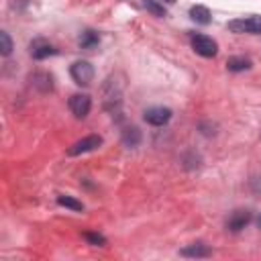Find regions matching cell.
I'll return each instance as SVG.
<instances>
[{
	"label": "cell",
	"mask_w": 261,
	"mask_h": 261,
	"mask_svg": "<svg viewBox=\"0 0 261 261\" xmlns=\"http://www.w3.org/2000/svg\"><path fill=\"white\" fill-rule=\"evenodd\" d=\"M69 73H71L73 82L80 84V86H90L92 80H94V67H92V63L86 61V59L73 61V65L69 67Z\"/></svg>",
	"instance_id": "7a4b0ae2"
},
{
	"label": "cell",
	"mask_w": 261,
	"mask_h": 261,
	"mask_svg": "<svg viewBox=\"0 0 261 261\" xmlns=\"http://www.w3.org/2000/svg\"><path fill=\"white\" fill-rule=\"evenodd\" d=\"M84 239H86L90 245H96V247H104V245H106V239H104L100 232H84Z\"/></svg>",
	"instance_id": "ac0fdd59"
},
{
	"label": "cell",
	"mask_w": 261,
	"mask_h": 261,
	"mask_svg": "<svg viewBox=\"0 0 261 261\" xmlns=\"http://www.w3.org/2000/svg\"><path fill=\"white\" fill-rule=\"evenodd\" d=\"M192 49L202 57H214L218 51V45L212 37L198 33V35H192Z\"/></svg>",
	"instance_id": "3957f363"
},
{
	"label": "cell",
	"mask_w": 261,
	"mask_h": 261,
	"mask_svg": "<svg viewBox=\"0 0 261 261\" xmlns=\"http://www.w3.org/2000/svg\"><path fill=\"white\" fill-rule=\"evenodd\" d=\"M190 16H192V20L198 22V24H210V20H212L210 10H208L206 6H200V4L190 8Z\"/></svg>",
	"instance_id": "30bf717a"
},
{
	"label": "cell",
	"mask_w": 261,
	"mask_h": 261,
	"mask_svg": "<svg viewBox=\"0 0 261 261\" xmlns=\"http://www.w3.org/2000/svg\"><path fill=\"white\" fill-rule=\"evenodd\" d=\"M143 6H145L153 16H165V14H167V12H165V8H163L157 0H145V2H143Z\"/></svg>",
	"instance_id": "2e32d148"
},
{
	"label": "cell",
	"mask_w": 261,
	"mask_h": 261,
	"mask_svg": "<svg viewBox=\"0 0 261 261\" xmlns=\"http://www.w3.org/2000/svg\"><path fill=\"white\" fill-rule=\"evenodd\" d=\"M57 204H59V206H65V208H69V210H75V212H82V210H84V204H82L80 200L71 198V196H59V198H57Z\"/></svg>",
	"instance_id": "9a60e30c"
},
{
	"label": "cell",
	"mask_w": 261,
	"mask_h": 261,
	"mask_svg": "<svg viewBox=\"0 0 261 261\" xmlns=\"http://www.w3.org/2000/svg\"><path fill=\"white\" fill-rule=\"evenodd\" d=\"M165 2H169V4H173V2H175V0H165Z\"/></svg>",
	"instance_id": "ffe728a7"
},
{
	"label": "cell",
	"mask_w": 261,
	"mask_h": 261,
	"mask_svg": "<svg viewBox=\"0 0 261 261\" xmlns=\"http://www.w3.org/2000/svg\"><path fill=\"white\" fill-rule=\"evenodd\" d=\"M80 47L82 49H94V47H98V43H100V35L96 33V31H84L82 35H80Z\"/></svg>",
	"instance_id": "7c38bea8"
},
{
	"label": "cell",
	"mask_w": 261,
	"mask_h": 261,
	"mask_svg": "<svg viewBox=\"0 0 261 261\" xmlns=\"http://www.w3.org/2000/svg\"><path fill=\"white\" fill-rule=\"evenodd\" d=\"M122 143L126 147H137L141 143V130L137 126H128L122 130Z\"/></svg>",
	"instance_id": "5bb4252c"
},
{
	"label": "cell",
	"mask_w": 261,
	"mask_h": 261,
	"mask_svg": "<svg viewBox=\"0 0 261 261\" xmlns=\"http://www.w3.org/2000/svg\"><path fill=\"white\" fill-rule=\"evenodd\" d=\"M179 253H181L184 257H208L212 251H210V247L204 245V243H194V245L184 247Z\"/></svg>",
	"instance_id": "9c48e42d"
},
{
	"label": "cell",
	"mask_w": 261,
	"mask_h": 261,
	"mask_svg": "<svg viewBox=\"0 0 261 261\" xmlns=\"http://www.w3.org/2000/svg\"><path fill=\"white\" fill-rule=\"evenodd\" d=\"M143 118H145V122H149V124H153V126H163V124L169 122L171 110L165 108V106H153V108L145 110Z\"/></svg>",
	"instance_id": "8992f818"
},
{
	"label": "cell",
	"mask_w": 261,
	"mask_h": 261,
	"mask_svg": "<svg viewBox=\"0 0 261 261\" xmlns=\"http://www.w3.org/2000/svg\"><path fill=\"white\" fill-rule=\"evenodd\" d=\"M102 145V137L100 135H88L80 141H75L69 149H67V155L73 157V155H82V153H88V151H94Z\"/></svg>",
	"instance_id": "277c9868"
},
{
	"label": "cell",
	"mask_w": 261,
	"mask_h": 261,
	"mask_svg": "<svg viewBox=\"0 0 261 261\" xmlns=\"http://www.w3.org/2000/svg\"><path fill=\"white\" fill-rule=\"evenodd\" d=\"M226 67H228V71H245V69H249V67H251V59H249V57H245V55L228 57Z\"/></svg>",
	"instance_id": "4fadbf2b"
},
{
	"label": "cell",
	"mask_w": 261,
	"mask_h": 261,
	"mask_svg": "<svg viewBox=\"0 0 261 261\" xmlns=\"http://www.w3.org/2000/svg\"><path fill=\"white\" fill-rule=\"evenodd\" d=\"M55 53H57L55 47H53L51 43H47L45 39H35V41L31 43V57H33V59H45V57L55 55Z\"/></svg>",
	"instance_id": "ba28073f"
},
{
	"label": "cell",
	"mask_w": 261,
	"mask_h": 261,
	"mask_svg": "<svg viewBox=\"0 0 261 261\" xmlns=\"http://www.w3.org/2000/svg\"><path fill=\"white\" fill-rule=\"evenodd\" d=\"M31 82H33V86H35L37 90H41V92H49V90L53 88V77H51L49 73H45V71L35 73V75L31 77Z\"/></svg>",
	"instance_id": "8fae6325"
},
{
	"label": "cell",
	"mask_w": 261,
	"mask_h": 261,
	"mask_svg": "<svg viewBox=\"0 0 261 261\" xmlns=\"http://www.w3.org/2000/svg\"><path fill=\"white\" fill-rule=\"evenodd\" d=\"M228 31H230V33H237V35H243V33L259 35V33H261V16L255 14V16L230 20V22H228Z\"/></svg>",
	"instance_id": "6da1fadb"
},
{
	"label": "cell",
	"mask_w": 261,
	"mask_h": 261,
	"mask_svg": "<svg viewBox=\"0 0 261 261\" xmlns=\"http://www.w3.org/2000/svg\"><path fill=\"white\" fill-rule=\"evenodd\" d=\"M0 51H2V55H10V51H12V39L6 31L0 33Z\"/></svg>",
	"instance_id": "e0dca14e"
},
{
	"label": "cell",
	"mask_w": 261,
	"mask_h": 261,
	"mask_svg": "<svg viewBox=\"0 0 261 261\" xmlns=\"http://www.w3.org/2000/svg\"><path fill=\"white\" fill-rule=\"evenodd\" d=\"M257 224H259V228H261V216H259V220H257Z\"/></svg>",
	"instance_id": "d6986e66"
},
{
	"label": "cell",
	"mask_w": 261,
	"mask_h": 261,
	"mask_svg": "<svg viewBox=\"0 0 261 261\" xmlns=\"http://www.w3.org/2000/svg\"><path fill=\"white\" fill-rule=\"evenodd\" d=\"M92 108V100L88 94H73L69 98V110L73 112L75 118H86Z\"/></svg>",
	"instance_id": "5b68a950"
},
{
	"label": "cell",
	"mask_w": 261,
	"mask_h": 261,
	"mask_svg": "<svg viewBox=\"0 0 261 261\" xmlns=\"http://www.w3.org/2000/svg\"><path fill=\"white\" fill-rule=\"evenodd\" d=\"M249 222H251V212H249V210H234V212L228 216V220H226V228L232 230V232H239V230H243Z\"/></svg>",
	"instance_id": "52a82bcc"
}]
</instances>
